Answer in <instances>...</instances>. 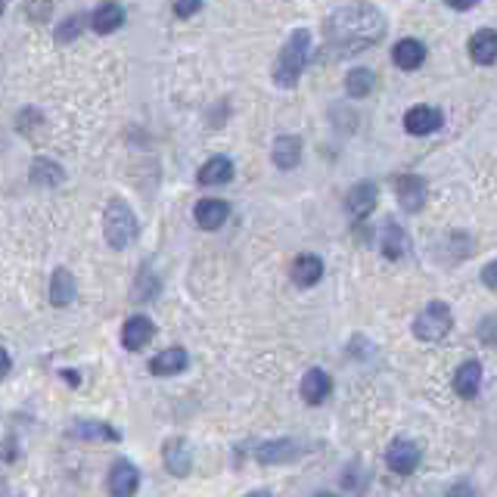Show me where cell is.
Instances as JSON below:
<instances>
[{"label":"cell","instance_id":"f1b7e54d","mask_svg":"<svg viewBox=\"0 0 497 497\" xmlns=\"http://www.w3.org/2000/svg\"><path fill=\"white\" fill-rule=\"evenodd\" d=\"M16 128H19V134L31 137V131L44 128V116L37 109H22L19 112V118H16Z\"/></svg>","mask_w":497,"mask_h":497},{"label":"cell","instance_id":"4fadbf2b","mask_svg":"<svg viewBox=\"0 0 497 497\" xmlns=\"http://www.w3.org/2000/svg\"><path fill=\"white\" fill-rule=\"evenodd\" d=\"M187 364H190L187 349L174 345V349L159 351V355L149 361V373H153V376H178V373H184V370H187Z\"/></svg>","mask_w":497,"mask_h":497},{"label":"cell","instance_id":"d6a6232c","mask_svg":"<svg viewBox=\"0 0 497 497\" xmlns=\"http://www.w3.org/2000/svg\"><path fill=\"white\" fill-rule=\"evenodd\" d=\"M12 367V357L6 355V349H0V380H6V373H10Z\"/></svg>","mask_w":497,"mask_h":497},{"label":"cell","instance_id":"44dd1931","mask_svg":"<svg viewBox=\"0 0 497 497\" xmlns=\"http://www.w3.org/2000/svg\"><path fill=\"white\" fill-rule=\"evenodd\" d=\"M469 56L479 66H492L497 62V31L494 28H479L469 37Z\"/></svg>","mask_w":497,"mask_h":497},{"label":"cell","instance_id":"4dcf8cb0","mask_svg":"<svg viewBox=\"0 0 497 497\" xmlns=\"http://www.w3.org/2000/svg\"><path fill=\"white\" fill-rule=\"evenodd\" d=\"M172 10H174V16H178V19H190V16H196V12L203 10V4H199V0H187V4H174Z\"/></svg>","mask_w":497,"mask_h":497},{"label":"cell","instance_id":"83f0119b","mask_svg":"<svg viewBox=\"0 0 497 497\" xmlns=\"http://www.w3.org/2000/svg\"><path fill=\"white\" fill-rule=\"evenodd\" d=\"M84 25H91V16H78V12H75V16H66L60 25H56V41L60 44L75 41V37L84 31Z\"/></svg>","mask_w":497,"mask_h":497},{"label":"cell","instance_id":"d590c367","mask_svg":"<svg viewBox=\"0 0 497 497\" xmlns=\"http://www.w3.org/2000/svg\"><path fill=\"white\" fill-rule=\"evenodd\" d=\"M317 497H336V494H330V492H320Z\"/></svg>","mask_w":497,"mask_h":497},{"label":"cell","instance_id":"8fae6325","mask_svg":"<svg viewBox=\"0 0 497 497\" xmlns=\"http://www.w3.org/2000/svg\"><path fill=\"white\" fill-rule=\"evenodd\" d=\"M68 438H81V442H118V429H112L103 420H75L66 429Z\"/></svg>","mask_w":497,"mask_h":497},{"label":"cell","instance_id":"8992f818","mask_svg":"<svg viewBox=\"0 0 497 497\" xmlns=\"http://www.w3.org/2000/svg\"><path fill=\"white\" fill-rule=\"evenodd\" d=\"M106 485H109L112 497H134L137 488H140V469H137L131 461H124V457H118V461L112 463Z\"/></svg>","mask_w":497,"mask_h":497},{"label":"cell","instance_id":"8d00e7d4","mask_svg":"<svg viewBox=\"0 0 497 497\" xmlns=\"http://www.w3.org/2000/svg\"><path fill=\"white\" fill-rule=\"evenodd\" d=\"M0 12H4V4H0Z\"/></svg>","mask_w":497,"mask_h":497},{"label":"cell","instance_id":"ac0fdd59","mask_svg":"<svg viewBox=\"0 0 497 497\" xmlns=\"http://www.w3.org/2000/svg\"><path fill=\"white\" fill-rule=\"evenodd\" d=\"M392 60L398 68L413 72V68H420L426 62V44L417 41V37H405V41H398L392 47Z\"/></svg>","mask_w":497,"mask_h":497},{"label":"cell","instance_id":"9c48e42d","mask_svg":"<svg viewBox=\"0 0 497 497\" xmlns=\"http://www.w3.org/2000/svg\"><path fill=\"white\" fill-rule=\"evenodd\" d=\"M376 199H380V190H376V184H370V180H361V184H355L349 193H345V209H349L351 218H367L370 212L376 209Z\"/></svg>","mask_w":497,"mask_h":497},{"label":"cell","instance_id":"6da1fadb","mask_svg":"<svg viewBox=\"0 0 497 497\" xmlns=\"http://www.w3.org/2000/svg\"><path fill=\"white\" fill-rule=\"evenodd\" d=\"M326 47L336 56H351L373 47L386 35V19L373 4H349L336 10L324 25Z\"/></svg>","mask_w":497,"mask_h":497},{"label":"cell","instance_id":"277c9868","mask_svg":"<svg viewBox=\"0 0 497 497\" xmlns=\"http://www.w3.org/2000/svg\"><path fill=\"white\" fill-rule=\"evenodd\" d=\"M454 326V314L445 301H429V305L420 311V317L413 320V336L420 342H442L445 336Z\"/></svg>","mask_w":497,"mask_h":497},{"label":"cell","instance_id":"ffe728a7","mask_svg":"<svg viewBox=\"0 0 497 497\" xmlns=\"http://www.w3.org/2000/svg\"><path fill=\"white\" fill-rule=\"evenodd\" d=\"M75 295H78V283H75L72 270L56 268L53 277H50V301H53L56 308H66L75 301Z\"/></svg>","mask_w":497,"mask_h":497},{"label":"cell","instance_id":"e0dca14e","mask_svg":"<svg viewBox=\"0 0 497 497\" xmlns=\"http://www.w3.org/2000/svg\"><path fill=\"white\" fill-rule=\"evenodd\" d=\"M289 277H293V283L299 289L317 286L320 277H324V261L317 255H299L293 261V268H289Z\"/></svg>","mask_w":497,"mask_h":497},{"label":"cell","instance_id":"9a60e30c","mask_svg":"<svg viewBox=\"0 0 497 497\" xmlns=\"http://www.w3.org/2000/svg\"><path fill=\"white\" fill-rule=\"evenodd\" d=\"M193 218H196L203 230H218L230 218V205L224 199H199L196 209H193Z\"/></svg>","mask_w":497,"mask_h":497},{"label":"cell","instance_id":"30bf717a","mask_svg":"<svg viewBox=\"0 0 497 497\" xmlns=\"http://www.w3.org/2000/svg\"><path fill=\"white\" fill-rule=\"evenodd\" d=\"M162 461H165V469L172 476H190L193 469V451L184 438H168L165 448H162Z\"/></svg>","mask_w":497,"mask_h":497},{"label":"cell","instance_id":"5b68a950","mask_svg":"<svg viewBox=\"0 0 497 497\" xmlns=\"http://www.w3.org/2000/svg\"><path fill=\"white\" fill-rule=\"evenodd\" d=\"M420 461H423V448H420V442H413V438H395L386 451L389 469H395L398 476H411L413 469L420 467Z\"/></svg>","mask_w":497,"mask_h":497},{"label":"cell","instance_id":"cb8c5ba5","mask_svg":"<svg viewBox=\"0 0 497 497\" xmlns=\"http://www.w3.org/2000/svg\"><path fill=\"white\" fill-rule=\"evenodd\" d=\"M454 389L461 398H476L482 389V364L479 361H467L457 367L454 373Z\"/></svg>","mask_w":497,"mask_h":497},{"label":"cell","instance_id":"2e32d148","mask_svg":"<svg viewBox=\"0 0 497 497\" xmlns=\"http://www.w3.org/2000/svg\"><path fill=\"white\" fill-rule=\"evenodd\" d=\"M330 392H333V380L326 370L314 367L301 376V398H305V405H324Z\"/></svg>","mask_w":497,"mask_h":497},{"label":"cell","instance_id":"e575fe53","mask_svg":"<svg viewBox=\"0 0 497 497\" xmlns=\"http://www.w3.org/2000/svg\"><path fill=\"white\" fill-rule=\"evenodd\" d=\"M243 497H270L268 488H261V492H249V494H243Z\"/></svg>","mask_w":497,"mask_h":497},{"label":"cell","instance_id":"f546056e","mask_svg":"<svg viewBox=\"0 0 497 497\" xmlns=\"http://www.w3.org/2000/svg\"><path fill=\"white\" fill-rule=\"evenodd\" d=\"M476 336H479V342L494 345V349H497V314H492V317L482 320L479 330H476Z\"/></svg>","mask_w":497,"mask_h":497},{"label":"cell","instance_id":"52a82bcc","mask_svg":"<svg viewBox=\"0 0 497 497\" xmlns=\"http://www.w3.org/2000/svg\"><path fill=\"white\" fill-rule=\"evenodd\" d=\"M156 336V324L147 317V314H131L122 326V345L128 351H140L149 345V339Z\"/></svg>","mask_w":497,"mask_h":497},{"label":"cell","instance_id":"5bb4252c","mask_svg":"<svg viewBox=\"0 0 497 497\" xmlns=\"http://www.w3.org/2000/svg\"><path fill=\"white\" fill-rule=\"evenodd\" d=\"M301 454L299 442H293V438H277V442H264L255 448V461L258 463H289L295 461V457Z\"/></svg>","mask_w":497,"mask_h":497},{"label":"cell","instance_id":"4316f807","mask_svg":"<svg viewBox=\"0 0 497 497\" xmlns=\"http://www.w3.org/2000/svg\"><path fill=\"white\" fill-rule=\"evenodd\" d=\"M345 91H349V97H370V93L376 91V75L370 72V68H351L349 78H345Z\"/></svg>","mask_w":497,"mask_h":497},{"label":"cell","instance_id":"603a6c76","mask_svg":"<svg viewBox=\"0 0 497 497\" xmlns=\"http://www.w3.org/2000/svg\"><path fill=\"white\" fill-rule=\"evenodd\" d=\"M230 178H234V162H230L228 156H215V159H209L196 174V180L203 187H221V184H228Z\"/></svg>","mask_w":497,"mask_h":497},{"label":"cell","instance_id":"7a4b0ae2","mask_svg":"<svg viewBox=\"0 0 497 497\" xmlns=\"http://www.w3.org/2000/svg\"><path fill=\"white\" fill-rule=\"evenodd\" d=\"M308 60H311V31L295 28L289 41L283 44L280 56L274 62V84L277 87H295L305 72Z\"/></svg>","mask_w":497,"mask_h":497},{"label":"cell","instance_id":"836d02e7","mask_svg":"<svg viewBox=\"0 0 497 497\" xmlns=\"http://www.w3.org/2000/svg\"><path fill=\"white\" fill-rule=\"evenodd\" d=\"M448 497H476V494H473V488H469V485H454Z\"/></svg>","mask_w":497,"mask_h":497},{"label":"cell","instance_id":"ba28073f","mask_svg":"<svg viewBox=\"0 0 497 497\" xmlns=\"http://www.w3.org/2000/svg\"><path fill=\"white\" fill-rule=\"evenodd\" d=\"M442 128V112L436 106H413V109L405 112V131L413 137H426L436 134Z\"/></svg>","mask_w":497,"mask_h":497},{"label":"cell","instance_id":"3957f363","mask_svg":"<svg viewBox=\"0 0 497 497\" xmlns=\"http://www.w3.org/2000/svg\"><path fill=\"white\" fill-rule=\"evenodd\" d=\"M103 234L112 249H124L131 246V240H137V215L124 199H109L103 212Z\"/></svg>","mask_w":497,"mask_h":497},{"label":"cell","instance_id":"484cf974","mask_svg":"<svg viewBox=\"0 0 497 497\" xmlns=\"http://www.w3.org/2000/svg\"><path fill=\"white\" fill-rule=\"evenodd\" d=\"M380 246H382V255H386L389 261H398L411 243H407V234H405V228H401V224L389 221L386 228H382V243H380Z\"/></svg>","mask_w":497,"mask_h":497},{"label":"cell","instance_id":"d4e9b609","mask_svg":"<svg viewBox=\"0 0 497 497\" xmlns=\"http://www.w3.org/2000/svg\"><path fill=\"white\" fill-rule=\"evenodd\" d=\"M28 178H31V184H37V187H60L62 180H66V172H62L60 162L44 159V156H41V159L31 162Z\"/></svg>","mask_w":497,"mask_h":497},{"label":"cell","instance_id":"1f68e13d","mask_svg":"<svg viewBox=\"0 0 497 497\" xmlns=\"http://www.w3.org/2000/svg\"><path fill=\"white\" fill-rule=\"evenodd\" d=\"M482 283H485L488 289H494V293H497V261L485 264V270H482Z\"/></svg>","mask_w":497,"mask_h":497},{"label":"cell","instance_id":"d6986e66","mask_svg":"<svg viewBox=\"0 0 497 497\" xmlns=\"http://www.w3.org/2000/svg\"><path fill=\"white\" fill-rule=\"evenodd\" d=\"M270 159H274V165L283 168V172H293V168L301 162V140L295 134L277 137L274 149H270Z\"/></svg>","mask_w":497,"mask_h":497},{"label":"cell","instance_id":"7c38bea8","mask_svg":"<svg viewBox=\"0 0 497 497\" xmlns=\"http://www.w3.org/2000/svg\"><path fill=\"white\" fill-rule=\"evenodd\" d=\"M395 193H398V203L405 212H420L426 203V180L417 178V174H405L395 184Z\"/></svg>","mask_w":497,"mask_h":497},{"label":"cell","instance_id":"7402d4cb","mask_svg":"<svg viewBox=\"0 0 497 497\" xmlns=\"http://www.w3.org/2000/svg\"><path fill=\"white\" fill-rule=\"evenodd\" d=\"M124 25V6L118 4H100L97 10L91 12V28L97 35H112Z\"/></svg>","mask_w":497,"mask_h":497}]
</instances>
